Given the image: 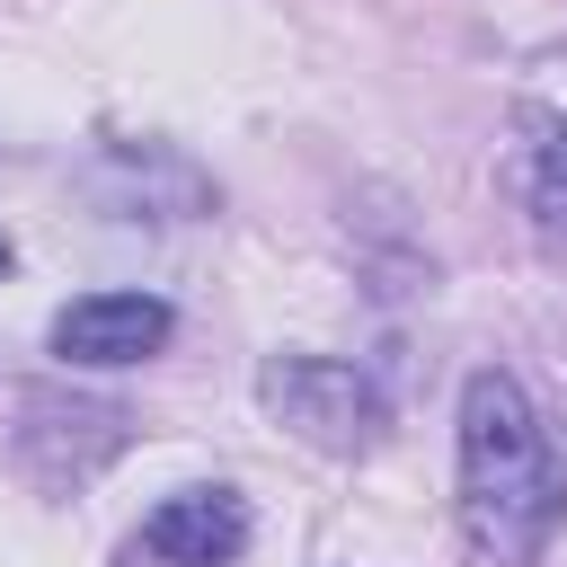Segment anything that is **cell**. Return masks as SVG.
<instances>
[{"mask_svg":"<svg viewBox=\"0 0 567 567\" xmlns=\"http://www.w3.org/2000/svg\"><path fill=\"white\" fill-rule=\"evenodd\" d=\"M461 523L496 558H540L549 532L567 523V443L540 416V399L505 372L478 363L461 381Z\"/></svg>","mask_w":567,"mask_h":567,"instance_id":"1","label":"cell"},{"mask_svg":"<svg viewBox=\"0 0 567 567\" xmlns=\"http://www.w3.org/2000/svg\"><path fill=\"white\" fill-rule=\"evenodd\" d=\"M257 399H266V416L292 443H310L328 461H363L390 434V408H381L372 372L363 363H337V354H266L257 363Z\"/></svg>","mask_w":567,"mask_h":567,"instance_id":"2","label":"cell"},{"mask_svg":"<svg viewBox=\"0 0 567 567\" xmlns=\"http://www.w3.org/2000/svg\"><path fill=\"white\" fill-rule=\"evenodd\" d=\"M505 177L532 213V230L567 257V53H540L514 89V151Z\"/></svg>","mask_w":567,"mask_h":567,"instance_id":"3","label":"cell"},{"mask_svg":"<svg viewBox=\"0 0 567 567\" xmlns=\"http://www.w3.org/2000/svg\"><path fill=\"white\" fill-rule=\"evenodd\" d=\"M248 532H257V514H248L239 487H221V478L177 487L142 514V532L124 540V567H230L248 549Z\"/></svg>","mask_w":567,"mask_h":567,"instance_id":"4","label":"cell"},{"mask_svg":"<svg viewBox=\"0 0 567 567\" xmlns=\"http://www.w3.org/2000/svg\"><path fill=\"white\" fill-rule=\"evenodd\" d=\"M53 354L80 363V372H124V363H151L168 337H177V310L159 292H80L53 310Z\"/></svg>","mask_w":567,"mask_h":567,"instance_id":"5","label":"cell"},{"mask_svg":"<svg viewBox=\"0 0 567 567\" xmlns=\"http://www.w3.org/2000/svg\"><path fill=\"white\" fill-rule=\"evenodd\" d=\"M0 275H9V239H0Z\"/></svg>","mask_w":567,"mask_h":567,"instance_id":"6","label":"cell"}]
</instances>
